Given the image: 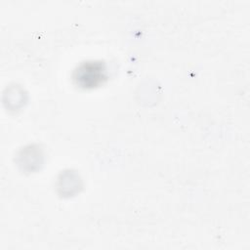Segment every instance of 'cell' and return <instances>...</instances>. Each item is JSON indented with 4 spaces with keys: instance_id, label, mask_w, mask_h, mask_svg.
I'll return each instance as SVG.
<instances>
[{
    "instance_id": "6da1fadb",
    "label": "cell",
    "mask_w": 250,
    "mask_h": 250,
    "mask_svg": "<svg viewBox=\"0 0 250 250\" xmlns=\"http://www.w3.org/2000/svg\"><path fill=\"white\" fill-rule=\"evenodd\" d=\"M74 79L83 87H93L104 79V67L101 62H88L75 71Z\"/></svg>"
}]
</instances>
